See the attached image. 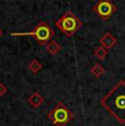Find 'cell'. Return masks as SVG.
I'll return each mask as SVG.
<instances>
[{
	"label": "cell",
	"mask_w": 125,
	"mask_h": 126,
	"mask_svg": "<svg viewBox=\"0 0 125 126\" xmlns=\"http://www.w3.org/2000/svg\"><path fill=\"white\" fill-rule=\"evenodd\" d=\"M101 105L121 124L125 123V81L117 82L101 100Z\"/></svg>",
	"instance_id": "cell-1"
},
{
	"label": "cell",
	"mask_w": 125,
	"mask_h": 126,
	"mask_svg": "<svg viewBox=\"0 0 125 126\" xmlns=\"http://www.w3.org/2000/svg\"><path fill=\"white\" fill-rule=\"evenodd\" d=\"M116 38L113 36L110 32H107L102 37L100 38V45L105 47L107 49H111V48L116 44Z\"/></svg>",
	"instance_id": "cell-7"
},
{
	"label": "cell",
	"mask_w": 125,
	"mask_h": 126,
	"mask_svg": "<svg viewBox=\"0 0 125 126\" xmlns=\"http://www.w3.org/2000/svg\"><path fill=\"white\" fill-rule=\"evenodd\" d=\"M61 48L62 47L57 44L55 41H50L49 43H47L46 44V49H47V52H48L50 55H56L57 53L61 50Z\"/></svg>",
	"instance_id": "cell-10"
},
{
	"label": "cell",
	"mask_w": 125,
	"mask_h": 126,
	"mask_svg": "<svg viewBox=\"0 0 125 126\" xmlns=\"http://www.w3.org/2000/svg\"><path fill=\"white\" fill-rule=\"evenodd\" d=\"M117 8L111 0H99L93 7V11L102 20H108L116 12Z\"/></svg>",
	"instance_id": "cell-5"
},
{
	"label": "cell",
	"mask_w": 125,
	"mask_h": 126,
	"mask_svg": "<svg viewBox=\"0 0 125 126\" xmlns=\"http://www.w3.org/2000/svg\"><path fill=\"white\" fill-rule=\"evenodd\" d=\"M42 67H43L42 64L36 59H32L30 62V64H29V69H30L33 74H37L38 71H41Z\"/></svg>",
	"instance_id": "cell-11"
},
{
	"label": "cell",
	"mask_w": 125,
	"mask_h": 126,
	"mask_svg": "<svg viewBox=\"0 0 125 126\" xmlns=\"http://www.w3.org/2000/svg\"><path fill=\"white\" fill-rule=\"evenodd\" d=\"M8 92V88L3 83H0V96H3Z\"/></svg>",
	"instance_id": "cell-12"
},
{
	"label": "cell",
	"mask_w": 125,
	"mask_h": 126,
	"mask_svg": "<svg viewBox=\"0 0 125 126\" xmlns=\"http://www.w3.org/2000/svg\"><path fill=\"white\" fill-rule=\"evenodd\" d=\"M104 71L105 70L103 68V66L100 64H94L90 69V74L92 75L93 77H95V78H100V77L104 74Z\"/></svg>",
	"instance_id": "cell-8"
},
{
	"label": "cell",
	"mask_w": 125,
	"mask_h": 126,
	"mask_svg": "<svg viewBox=\"0 0 125 126\" xmlns=\"http://www.w3.org/2000/svg\"><path fill=\"white\" fill-rule=\"evenodd\" d=\"M55 32L47 23L40 22L31 32H12L11 36H33L40 45H45L52 41Z\"/></svg>",
	"instance_id": "cell-2"
},
{
	"label": "cell",
	"mask_w": 125,
	"mask_h": 126,
	"mask_svg": "<svg viewBox=\"0 0 125 126\" xmlns=\"http://www.w3.org/2000/svg\"><path fill=\"white\" fill-rule=\"evenodd\" d=\"M56 28L61 30L65 35L67 36H73L76 34L82 26V22L77 16L73 13V12L68 11L59 18V20L56 21L55 23Z\"/></svg>",
	"instance_id": "cell-3"
},
{
	"label": "cell",
	"mask_w": 125,
	"mask_h": 126,
	"mask_svg": "<svg viewBox=\"0 0 125 126\" xmlns=\"http://www.w3.org/2000/svg\"><path fill=\"white\" fill-rule=\"evenodd\" d=\"M28 102L32 108L38 109L43 103H44V96H43L40 92L35 91L28 98Z\"/></svg>",
	"instance_id": "cell-6"
},
{
	"label": "cell",
	"mask_w": 125,
	"mask_h": 126,
	"mask_svg": "<svg viewBox=\"0 0 125 126\" xmlns=\"http://www.w3.org/2000/svg\"><path fill=\"white\" fill-rule=\"evenodd\" d=\"M47 118L55 126H66L74 118V113L62 102H58L47 113Z\"/></svg>",
	"instance_id": "cell-4"
},
{
	"label": "cell",
	"mask_w": 125,
	"mask_h": 126,
	"mask_svg": "<svg viewBox=\"0 0 125 126\" xmlns=\"http://www.w3.org/2000/svg\"><path fill=\"white\" fill-rule=\"evenodd\" d=\"M108 54H109V49H107L105 47H103V46H101V45L95 47V49H94V56L100 60L105 59Z\"/></svg>",
	"instance_id": "cell-9"
},
{
	"label": "cell",
	"mask_w": 125,
	"mask_h": 126,
	"mask_svg": "<svg viewBox=\"0 0 125 126\" xmlns=\"http://www.w3.org/2000/svg\"><path fill=\"white\" fill-rule=\"evenodd\" d=\"M2 35V32H1V31H0V36H1Z\"/></svg>",
	"instance_id": "cell-13"
}]
</instances>
